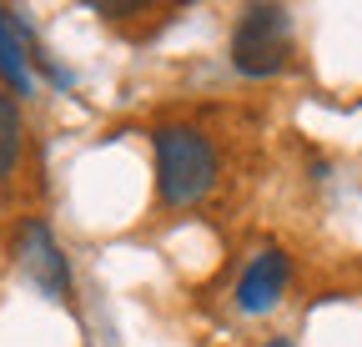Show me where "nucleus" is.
Instances as JSON below:
<instances>
[{"label":"nucleus","instance_id":"5","mask_svg":"<svg viewBox=\"0 0 362 347\" xmlns=\"http://www.w3.org/2000/svg\"><path fill=\"white\" fill-rule=\"evenodd\" d=\"M16 161H21V106L0 91V182L16 171Z\"/></svg>","mask_w":362,"mask_h":347},{"label":"nucleus","instance_id":"6","mask_svg":"<svg viewBox=\"0 0 362 347\" xmlns=\"http://www.w3.org/2000/svg\"><path fill=\"white\" fill-rule=\"evenodd\" d=\"M0 71H6V81L16 86V91H25V66H21V40H16V25L11 16L0 11Z\"/></svg>","mask_w":362,"mask_h":347},{"label":"nucleus","instance_id":"2","mask_svg":"<svg viewBox=\"0 0 362 347\" xmlns=\"http://www.w3.org/2000/svg\"><path fill=\"white\" fill-rule=\"evenodd\" d=\"M292 56V16L282 6H247L232 30V66L242 76H277Z\"/></svg>","mask_w":362,"mask_h":347},{"label":"nucleus","instance_id":"1","mask_svg":"<svg viewBox=\"0 0 362 347\" xmlns=\"http://www.w3.org/2000/svg\"><path fill=\"white\" fill-rule=\"evenodd\" d=\"M156 146V192L166 206H192L216 182V151L192 126H161L151 136Z\"/></svg>","mask_w":362,"mask_h":347},{"label":"nucleus","instance_id":"4","mask_svg":"<svg viewBox=\"0 0 362 347\" xmlns=\"http://www.w3.org/2000/svg\"><path fill=\"white\" fill-rule=\"evenodd\" d=\"M21 262H25V272L51 292V297H66L71 292V272H66V257H61V247H56V237L45 232L40 222H30L25 232H21Z\"/></svg>","mask_w":362,"mask_h":347},{"label":"nucleus","instance_id":"3","mask_svg":"<svg viewBox=\"0 0 362 347\" xmlns=\"http://www.w3.org/2000/svg\"><path fill=\"white\" fill-rule=\"evenodd\" d=\"M282 287H287V257L277 247H267L247 262V272L237 282V307L242 312H267V307H277Z\"/></svg>","mask_w":362,"mask_h":347},{"label":"nucleus","instance_id":"7","mask_svg":"<svg viewBox=\"0 0 362 347\" xmlns=\"http://www.w3.org/2000/svg\"><path fill=\"white\" fill-rule=\"evenodd\" d=\"M272 347H292V342H272Z\"/></svg>","mask_w":362,"mask_h":347}]
</instances>
